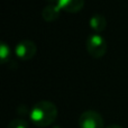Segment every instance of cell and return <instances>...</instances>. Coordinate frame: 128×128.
<instances>
[{
	"label": "cell",
	"instance_id": "6",
	"mask_svg": "<svg viewBox=\"0 0 128 128\" xmlns=\"http://www.w3.org/2000/svg\"><path fill=\"white\" fill-rule=\"evenodd\" d=\"M89 25L93 29V32L97 34L101 33L106 29L107 27V19L104 15L101 14H94L89 19Z\"/></svg>",
	"mask_w": 128,
	"mask_h": 128
},
{
	"label": "cell",
	"instance_id": "1",
	"mask_svg": "<svg viewBox=\"0 0 128 128\" xmlns=\"http://www.w3.org/2000/svg\"><path fill=\"white\" fill-rule=\"evenodd\" d=\"M58 107L48 100H40L32 107L29 118L37 127H47L52 125L58 118Z\"/></svg>",
	"mask_w": 128,
	"mask_h": 128
},
{
	"label": "cell",
	"instance_id": "11",
	"mask_svg": "<svg viewBox=\"0 0 128 128\" xmlns=\"http://www.w3.org/2000/svg\"><path fill=\"white\" fill-rule=\"evenodd\" d=\"M50 2H52L53 4H58V0H48Z\"/></svg>",
	"mask_w": 128,
	"mask_h": 128
},
{
	"label": "cell",
	"instance_id": "5",
	"mask_svg": "<svg viewBox=\"0 0 128 128\" xmlns=\"http://www.w3.org/2000/svg\"><path fill=\"white\" fill-rule=\"evenodd\" d=\"M58 6L66 12L76 14L84 7V0H58Z\"/></svg>",
	"mask_w": 128,
	"mask_h": 128
},
{
	"label": "cell",
	"instance_id": "9",
	"mask_svg": "<svg viewBox=\"0 0 128 128\" xmlns=\"http://www.w3.org/2000/svg\"><path fill=\"white\" fill-rule=\"evenodd\" d=\"M7 128H29V125L28 122H26L25 119L16 118V119H12L9 122Z\"/></svg>",
	"mask_w": 128,
	"mask_h": 128
},
{
	"label": "cell",
	"instance_id": "10",
	"mask_svg": "<svg viewBox=\"0 0 128 128\" xmlns=\"http://www.w3.org/2000/svg\"><path fill=\"white\" fill-rule=\"evenodd\" d=\"M106 128H122L120 125H116V124H114V125H109L108 127H106Z\"/></svg>",
	"mask_w": 128,
	"mask_h": 128
},
{
	"label": "cell",
	"instance_id": "8",
	"mask_svg": "<svg viewBox=\"0 0 128 128\" xmlns=\"http://www.w3.org/2000/svg\"><path fill=\"white\" fill-rule=\"evenodd\" d=\"M11 56V50L10 46L7 44L6 42L2 40L1 44H0V58H1V63L4 64L10 60Z\"/></svg>",
	"mask_w": 128,
	"mask_h": 128
},
{
	"label": "cell",
	"instance_id": "4",
	"mask_svg": "<svg viewBox=\"0 0 128 128\" xmlns=\"http://www.w3.org/2000/svg\"><path fill=\"white\" fill-rule=\"evenodd\" d=\"M37 53V46L30 40H22L16 45L15 54L22 61H29Z\"/></svg>",
	"mask_w": 128,
	"mask_h": 128
},
{
	"label": "cell",
	"instance_id": "2",
	"mask_svg": "<svg viewBox=\"0 0 128 128\" xmlns=\"http://www.w3.org/2000/svg\"><path fill=\"white\" fill-rule=\"evenodd\" d=\"M86 47L90 56H92L93 58H100L106 54L108 45H107L106 40L100 34L93 33L86 38Z\"/></svg>",
	"mask_w": 128,
	"mask_h": 128
},
{
	"label": "cell",
	"instance_id": "7",
	"mask_svg": "<svg viewBox=\"0 0 128 128\" xmlns=\"http://www.w3.org/2000/svg\"><path fill=\"white\" fill-rule=\"evenodd\" d=\"M61 14V8L58 4H50L46 7H44L42 10V17L46 22H54L60 17Z\"/></svg>",
	"mask_w": 128,
	"mask_h": 128
},
{
	"label": "cell",
	"instance_id": "12",
	"mask_svg": "<svg viewBox=\"0 0 128 128\" xmlns=\"http://www.w3.org/2000/svg\"><path fill=\"white\" fill-rule=\"evenodd\" d=\"M54 128H60V127H58V126H55V127H54Z\"/></svg>",
	"mask_w": 128,
	"mask_h": 128
},
{
	"label": "cell",
	"instance_id": "3",
	"mask_svg": "<svg viewBox=\"0 0 128 128\" xmlns=\"http://www.w3.org/2000/svg\"><path fill=\"white\" fill-rule=\"evenodd\" d=\"M80 128H104L102 116L96 110H86L79 117Z\"/></svg>",
	"mask_w": 128,
	"mask_h": 128
}]
</instances>
